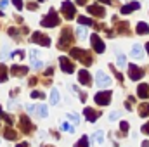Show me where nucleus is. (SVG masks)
<instances>
[{"label": "nucleus", "mask_w": 149, "mask_h": 147, "mask_svg": "<svg viewBox=\"0 0 149 147\" xmlns=\"http://www.w3.org/2000/svg\"><path fill=\"white\" fill-rule=\"evenodd\" d=\"M142 147H149V142H148V140H144V142H142Z\"/></svg>", "instance_id": "47"}, {"label": "nucleus", "mask_w": 149, "mask_h": 147, "mask_svg": "<svg viewBox=\"0 0 149 147\" xmlns=\"http://www.w3.org/2000/svg\"><path fill=\"white\" fill-rule=\"evenodd\" d=\"M28 9H31V10H35V9H37V3H33V2H31V3H28Z\"/></svg>", "instance_id": "41"}, {"label": "nucleus", "mask_w": 149, "mask_h": 147, "mask_svg": "<svg viewBox=\"0 0 149 147\" xmlns=\"http://www.w3.org/2000/svg\"><path fill=\"white\" fill-rule=\"evenodd\" d=\"M57 102H59V92H57L56 88H52V92H50V104L56 106Z\"/></svg>", "instance_id": "24"}, {"label": "nucleus", "mask_w": 149, "mask_h": 147, "mask_svg": "<svg viewBox=\"0 0 149 147\" xmlns=\"http://www.w3.org/2000/svg\"><path fill=\"white\" fill-rule=\"evenodd\" d=\"M114 74H116V78H118V80H120V81L123 83V74H121V73H118V71H114Z\"/></svg>", "instance_id": "40"}, {"label": "nucleus", "mask_w": 149, "mask_h": 147, "mask_svg": "<svg viewBox=\"0 0 149 147\" xmlns=\"http://www.w3.org/2000/svg\"><path fill=\"white\" fill-rule=\"evenodd\" d=\"M7 3H9L7 0H2V2H0V5H2V7H7Z\"/></svg>", "instance_id": "45"}, {"label": "nucleus", "mask_w": 149, "mask_h": 147, "mask_svg": "<svg viewBox=\"0 0 149 147\" xmlns=\"http://www.w3.org/2000/svg\"><path fill=\"white\" fill-rule=\"evenodd\" d=\"M70 55H73V59L81 61V62H83V66H90V64H92V55H90L87 50H83V49L74 47V49L70 50Z\"/></svg>", "instance_id": "1"}, {"label": "nucleus", "mask_w": 149, "mask_h": 147, "mask_svg": "<svg viewBox=\"0 0 149 147\" xmlns=\"http://www.w3.org/2000/svg\"><path fill=\"white\" fill-rule=\"evenodd\" d=\"M94 139H95L99 144H102V142H104V132H102V130L95 132V133H94Z\"/></svg>", "instance_id": "29"}, {"label": "nucleus", "mask_w": 149, "mask_h": 147, "mask_svg": "<svg viewBox=\"0 0 149 147\" xmlns=\"http://www.w3.org/2000/svg\"><path fill=\"white\" fill-rule=\"evenodd\" d=\"M0 116H2V118H3V119L7 121V125H12V123H14V119H12V118H10L9 114H5L3 111H0Z\"/></svg>", "instance_id": "32"}, {"label": "nucleus", "mask_w": 149, "mask_h": 147, "mask_svg": "<svg viewBox=\"0 0 149 147\" xmlns=\"http://www.w3.org/2000/svg\"><path fill=\"white\" fill-rule=\"evenodd\" d=\"M146 50H148V54H149V42H148V45H146Z\"/></svg>", "instance_id": "50"}, {"label": "nucleus", "mask_w": 149, "mask_h": 147, "mask_svg": "<svg viewBox=\"0 0 149 147\" xmlns=\"http://www.w3.org/2000/svg\"><path fill=\"white\" fill-rule=\"evenodd\" d=\"M142 132H144L146 135H149V123H146V125L142 126Z\"/></svg>", "instance_id": "39"}, {"label": "nucleus", "mask_w": 149, "mask_h": 147, "mask_svg": "<svg viewBox=\"0 0 149 147\" xmlns=\"http://www.w3.org/2000/svg\"><path fill=\"white\" fill-rule=\"evenodd\" d=\"M59 64H61V68H63L64 73L70 74V73H73L74 71V64L68 59V57H61V59H59Z\"/></svg>", "instance_id": "11"}, {"label": "nucleus", "mask_w": 149, "mask_h": 147, "mask_svg": "<svg viewBox=\"0 0 149 147\" xmlns=\"http://www.w3.org/2000/svg\"><path fill=\"white\" fill-rule=\"evenodd\" d=\"M87 10H88V14L97 16V17H104V16H106V10H104V7H101V5H88Z\"/></svg>", "instance_id": "12"}, {"label": "nucleus", "mask_w": 149, "mask_h": 147, "mask_svg": "<svg viewBox=\"0 0 149 147\" xmlns=\"http://www.w3.org/2000/svg\"><path fill=\"white\" fill-rule=\"evenodd\" d=\"M35 111H37V114L40 118H47V106H43V104H40V106H35Z\"/></svg>", "instance_id": "22"}, {"label": "nucleus", "mask_w": 149, "mask_h": 147, "mask_svg": "<svg viewBox=\"0 0 149 147\" xmlns=\"http://www.w3.org/2000/svg\"><path fill=\"white\" fill-rule=\"evenodd\" d=\"M85 99H87V94H80V101L85 102Z\"/></svg>", "instance_id": "43"}, {"label": "nucleus", "mask_w": 149, "mask_h": 147, "mask_svg": "<svg viewBox=\"0 0 149 147\" xmlns=\"http://www.w3.org/2000/svg\"><path fill=\"white\" fill-rule=\"evenodd\" d=\"M76 37L80 38V40H83V38L87 37V30L85 28H76Z\"/></svg>", "instance_id": "30"}, {"label": "nucleus", "mask_w": 149, "mask_h": 147, "mask_svg": "<svg viewBox=\"0 0 149 147\" xmlns=\"http://www.w3.org/2000/svg\"><path fill=\"white\" fill-rule=\"evenodd\" d=\"M130 55H132L134 59H142V57H144V50H142V47L135 43V45L132 47V54H130Z\"/></svg>", "instance_id": "18"}, {"label": "nucleus", "mask_w": 149, "mask_h": 147, "mask_svg": "<svg viewBox=\"0 0 149 147\" xmlns=\"http://www.w3.org/2000/svg\"><path fill=\"white\" fill-rule=\"evenodd\" d=\"M137 9H141V3H139V2H132V3H128V5L121 7V14H128V12L137 10Z\"/></svg>", "instance_id": "19"}, {"label": "nucleus", "mask_w": 149, "mask_h": 147, "mask_svg": "<svg viewBox=\"0 0 149 147\" xmlns=\"http://www.w3.org/2000/svg\"><path fill=\"white\" fill-rule=\"evenodd\" d=\"M90 43H92V47H94V50H95L97 54H102L104 49H106V47H104V42L97 37V35H92V37H90Z\"/></svg>", "instance_id": "8"}, {"label": "nucleus", "mask_w": 149, "mask_h": 147, "mask_svg": "<svg viewBox=\"0 0 149 147\" xmlns=\"http://www.w3.org/2000/svg\"><path fill=\"white\" fill-rule=\"evenodd\" d=\"M45 74H47V76H50V74H52V68H49V69L45 71Z\"/></svg>", "instance_id": "46"}, {"label": "nucleus", "mask_w": 149, "mask_h": 147, "mask_svg": "<svg viewBox=\"0 0 149 147\" xmlns=\"http://www.w3.org/2000/svg\"><path fill=\"white\" fill-rule=\"evenodd\" d=\"M76 147H88V137H87V135H83V137L76 142Z\"/></svg>", "instance_id": "27"}, {"label": "nucleus", "mask_w": 149, "mask_h": 147, "mask_svg": "<svg viewBox=\"0 0 149 147\" xmlns=\"http://www.w3.org/2000/svg\"><path fill=\"white\" fill-rule=\"evenodd\" d=\"M61 130H64V132H68V133H73V132H74V126H71L68 121H64V123L61 125Z\"/></svg>", "instance_id": "28"}, {"label": "nucleus", "mask_w": 149, "mask_h": 147, "mask_svg": "<svg viewBox=\"0 0 149 147\" xmlns=\"http://www.w3.org/2000/svg\"><path fill=\"white\" fill-rule=\"evenodd\" d=\"M76 2H78V3H80V5H83V3H85V2H87V0H76Z\"/></svg>", "instance_id": "48"}, {"label": "nucleus", "mask_w": 149, "mask_h": 147, "mask_svg": "<svg viewBox=\"0 0 149 147\" xmlns=\"http://www.w3.org/2000/svg\"><path fill=\"white\" fill-rule=\"evenodd\" d=\"M19 126H21V132L23 133H31L33 132V125H31V121L28 119V116H21L19 118Z\"/></svg>", "instance_id": "10"}, {"label": "nucleus", "mask_w": 149, "mask_h": 147, "mask_svg": "<svg viewBox=\"0 0 149 147\" xmlns=\"http://www.w3.org/2000/svg\"><path fill=\"white\" fill-rule=\"evenodd\" d=\"M43 147H52V146H43Z\"/></svg>", "instance_id": "51"}, {"label": "nucleus", "mask_w": 149, "mask_h": 147, "mask_svg": "<svg viewBox=\"0 0 149 147\" xmlns=\"http://www.w3.org/2000/svg\"><path fill=\"white\" fill-rule=\"evenodd\" d=\"M95 85H97V87H101V88L109 87V85H111V78H109V76H106L104 71H97V73H95Z\"/></svg>", "instance_id": "4"}, {"label": "nucleus", "mask_w": 149, "mask_h": 147, "mask_svg": "<svg viewBox=\"0 0 149 147\" xmlns=\"http://www.w3.org/2000/svg\"><path fill=\"white\" fill-rule=\"evenodd\" d=\"M30 59H31V66H33L35 69H42L43 62L38 59V52L37 50H31V52H30Z\"/></svg>", "instance_id": "14"}, {"label": "nucleus", "mask_w": 149, "mask_h": 147, "mask_svg": "<svg viewBox=\"0 0 149 147\" xmlns=\"http://www.w3.org/2000/svg\"><path fill=\"white\" fill-rule=\"evenodd\" d=\"M0 16H3V14H2V12H0Z\"/></svg>", "instance_id": "53"}, {"label": "nucleus", "mask_w": 149, "mask_h": 147, "mask_svg": "<svg viewBox=\"0 0 149 147\" xmlns=\"http://www.w3.org/2000/svg\"><path fill=\"white\" fill-rule=\"evenodd\" d=\"M61 9H63V14H64L66 19H73L74 17V5L71 2H63Z\"/></svg>", "instance_id": "9"}, {"label": "nucleus", "mask_w": 149, "mask_h": 147, "mask_svg": "<svg viewBox=\"0 0 149 147\" xmlns=\"http://www.w3.org/2000/svg\"><path fill=\"white\" fill-rule=\"evenodd\" d=\"M120 132L121 133H128V123L127 121H121L120 123Z\"/></svg>", "instance_id": "33"}, {"label": "nucleus", "mask_w": 149, "mask_h": 147, "mask_svg": "<svg viewBox=\"0 0 149 147\" xmlns=\"http://www.w3.org/2000/svg\"><path fill=\"white\" fill-rule=\"evenodd\" d=\"M71 31L70 30H63V35H61V40H59V49H68L71 45Z\"/></svg>", "instance_id": "7"}, {"label": "nucleus", "mask_w": 149, "mask_h": 147, "mask_svg": "<svg viewBox=\"0 0 149 147\" xmlns=\"http://www.w3.org/2000/svg\"><path fill=\"white\" fill-rule=\"evenodd\" d=\"M128 76H130V80L137 81V80H141L144 76V69L139 68V66H135V64H130L128 66Z\"/></svg>", "instance_id": "5"}, {"label": "nucleus", "mask_w": 149, "mask_h": 147, "mask_svg": "<svg viewBox=\"0 0 149 147\" xmlns=\"http://www.w3.org/2000/svg\"><path fill=\"white\" fill-rule=\"evenodd\" d=\"M137 94H139L141 99H148L149 97V85L148 83H141V85L137 87Z\"/></svg>", "instance_id": "16"}, {"label": "nucleus", "mask_w": 149, "mask_h": 147, "mask_svg": "<svg viewBox=\"0 0 149 147\" xmlns=\"http://www.w3.org/2000/svg\"><path fill=\"white\" fill-rule=\"evenodd\" d=\"M101 2H104V3H109V2H111V0H101Z\"/></svg>", "instance_id": "49"}, {"label": "nucleus", "mask_w": 149, "mask_h": 147, "mask_svg": "<svg viewBox=\"0 0 149 147\" xmlns=\"http://www.w3.org/2000/svg\"><path fill=\"white\" fill-rule=\"evenodd\" d=\"M94 101H95L97 106H108L111 102V92L109 90L108 92H99V94H95Z\"/></svg>", "instance_id": "3"}, {"label": "nucleus", "mask_w": 149, "mask_h": 147, "mask_svg": "<svg viewBox=\"0 0 149 147\" xmlns=\"http://www.w3.org/2000/svg\"><path fill=\"white\" fill-rule=\"evenodd\" d=\"M3 137L9 139V140H16V139H17V132H14V130L9 126V128H5V132H3Z\"/></svg>", "instance_id": "20"}, {"label": "nucleus", "mask_w": 149, "mask_h": 147, "mask_svg": "<svg viewBox=\"0 0 149 147\" xmlns=\"http://www.w3.org/2000/svg\"><path fill=\"white\" fill-rule=\"evenodd\" d=\"M57 24H59V16H57V12H56L54 9H50L49 14L42 19V26H43V28H54V26H57Z\"/></svg>", "instance_id": "2"}, {"label": "nucleus", "mask_w": 149, "mask_h": 147, "mask_svg": "<svg viewBox=\"0 0 149 147\" xmlns=\"http://www.w3.org/2000/svg\"><path fill=\"white\" fill-rule=\"evenodd\" d=\"M78 23H80V24H85V26H92V24H94V21L88 19V17H85V16H80V17H78Z\"/></svg>", "instance_id": "25"}, {"label": "nucleus", "mask_w": 149, "mask_h": 147, "mask_svg": "<svg viewBox=\"0 0 149 147\" xmlns=\"http://www.w3.org/2000/svg\"><path fill=\"white\" fill-rule=\"evenodd\" d=\"M7 80V68L3 64H0V83H3Z\"/></svg>", "instance_id": "26"}, {"label": "nucleus", "mask_w": 149, "mask_h": 147, "mask_svg": "<svg viewBox=\"0 0 149 147\" xmlns=\"http://www.w3.org/2000/svg\"><path fill=\"white\" fill-rule=\"evenodd\" d=\"M149 33V26L146 23H139L137 24V35H148Z\"/></svg>", "instance_id": "21"}, {"label": "nucleus", "mask_w": 149, "mask_h": 147, "mask_svg": "<svg viewBox=\"0 0 149 147\" xmlns=\"http://www.w3.org/2000/svg\"><path fill=\"white\" fill-rule=\"evenodd\" d=\"M68 118H70V119H71V121H73L74 125H76V123H78V121H80V118H78V116H76V114H73V112H68Z\"/></svg>", "instance_id": "36"}, {"label": "nucleus", "mask_w": 149, "mask_h": 147, "mask_svg": "<svg viewBox=\"0 0 149 147\" xmlns=\"http://www.w3.org/2000/svg\"><path fill=\"white\" fill-rule=\"evenodd\" d=\"M38 2H45V0H38Z\"/></svg>", "instance_id": "52"}, {"label": "nucleus", "mask_w": 149, "mask_h": 147, "mask_svg": "<svg viewBox=\"0 0 149 147\" xmlns=\"http://www.w3.org/2000/svg\"><path fill=\"white\" fill-rule=\"evenodd\" d=\"M10 57H19V59H23V57H24V52H23V50H16V52L10 54Z\"/></svg>", "instance_id": "34"}, {"label": "nucleus", "mask_w": 149, "mask_h": 147, "mask_svg": "<svg viewBox=\"0 0 149 147\" xmlns=\"http://www.w3.org/2000/svg\"><path fill=\"white\" fill-rule=\"evenodd\" d=\"M125 64H127V59H125V55H123V54H118V66H120V68H123Z\"/></svg>", "instance_id": "31"}, {"label": "nucleus", "mask_w": 149, "mask_h": 147, "mask_svg": "<svg viewBox=\"0 0 149 147\" xmlns=\"http://www.w3.org/2000/svg\"><path fill=\"white\" fill-rule=\"evenodd\" d=\"M16 147H28V142H21V144H17Z\"/></svg>", "instance_id": "44"}, {"label": "nucleus", "mask_w": 149, "mask_h": 147, "mask_svg": "<svg viewBox=\"0 0 149 147\" xmlns=\"http://www.w3.org/2000/svg\"><path fill=\"white\" fill-rule=\"evenodd\" d=\"M78 80H80V83L81 85H92V76L90 73L87 71V69H80V73H78Z\"/></svg>", "instance_id": "13"}, {"label": "nucleus", "mask_w": 149, "mask_h": 147, "mask_svg": "<svg viewBox=\"0 0 149 147\" xmlns=\"http://www.w3.org/2000/svg\"><path fill=\"white\" fill-rule=\"evenodd\" d=\"M31 42H35L38 45H43V47H49V45H50V38L45 37V35L40 33V31H35V33L31 35Z\"/></svg>", "instance_id": "6"}, {"label": "nucleus", "mask_w": 149, "mask_h": 147, "mask_svg": "<svg viewBox=\"0 0 149 147\" xmlns=\"http://www.w3.org/2000/svg\"><path fill=\"white\" fill-rule=\"evenodd\" d=\"M12 2H14V5H16V9H19V10L23 9V0H12Z\"/></svg>", "instance_id": "37"}, {"label": "nucleus", "mask_w": 149, "mask_h": 147, "mask_svg": "<svg viewBox=\"0 0 149 147\" xmlns=\"http://www.w3.org/2000/svg\"><path fill=\"white\" fill-rule=\"evenodd\" d=\"M31 97H33V99H43L45 95H43V92H37V90H35V92H31Z\"/></svg>", "instance_id": "35"}, {"label": "nucleus", "mask_w": 149, "mask_h": 147, "mask_svg": "<svg viewBox=\"0 0 149 147\" xmlns=\"http://www.w3.org/2000/svg\"><path fill=\"white\" fill-rule=\"evenodd\" d=\"M83 114H85V118L90 121V123H94L99 116H101V112H95V111L92 109V107H85V111H83Z\"/></svg>", "instance_id": "15"}, {"label": "nucleus", "mask_w": 149, "mask_h": 147, "mask_svg": "<svg viewBox=\"0 0 149 147\" xmlns=\"http://www.w3.org/2000/svg\"><path fill=\"white\" fill-rule=\"evenodd\" d=\"M10 73H12V76H26L28 68H24V66H12Z\"/></svg>", "instance_id": "17"}, {"label": "nucleus", "mask_w": 149, "mask_h": 147, "mask_svg": "<svg viewBox=\"0 0 149 147\" xmlns=\"http://www.w3.org/2000/svg\"><path fill=\"white\" fill-rule=\"evenodd\" d=\"M120 118V111H116V112H113L111 116H109V121H114V119H118Z\"/></svg>", "instance_id": "38"}, {"label": "nucleus", "mask_w": 149, "mask_h": 147, "mask_svg": "<svg viewBox=\"0 0 149 147\" xmlns=\"http://www.w3.org/2000/svg\"><path fill=\"white\" fill-rule=\"evenodd\" d=\"M30 85H31V87L37 85V78H30Z\"/></svg>", "instance_id": "42"}, {"label": "nucleus", "mask_w": 149, "mask_h": 147, "mask_svg": "<svg viewBox=\"0 0 149 147\" xmlns=\"http://www.w3.org/2000/svg\"><path fill=\"white\" fill-rule=\"evenodd\" d=\"M139 114H141L142 118L149 116V104H148V102H144V104H141V106H139Z\"/></svg>", "instance_id": "23"}]
</instances>
